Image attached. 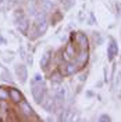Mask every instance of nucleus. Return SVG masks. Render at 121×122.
I'll list each match as a JSON object with an SVG mask.
<instances>
[{
    "label": "nucleus",
    "mask_w": 121,
    "mask_h": 122,
    "mask_svg": "<svg viewBox=\"0 0 121 122\" xmlns=\"http://www.w3.org/2000/svg\"><path fill=\"white\" fill-rule=\"evenodd\" d=\"M42 108L47 111V112H53L54 111V97H50V96H45V99L42 100L40 103Z\"/></svg>",
    "instance_id": "obj_9"
},
{
    "label": "nucleus",
    "mask_w": 121,
    "mask_h": 122,
    "mask_svg": "<svg viewBox=\"0 0 121 122\" xmlns=\"http://www.w3.org/2000/svg\"><path fill=\"white\" fill-rule=\"evenodd\" d=\"M118 54V46H117V42L114 39H110L109 42V47H107V57H109V61H113Z\"/></svg>",
    "instance_id": "obj_5"
},
{
    "label": "nucleus",
    "mask_w": 121,
    "mask_h": 122,
    "mask_svg": "<svg viewBox=\"0 0 121 122\" xmlns=\"http://www.w3.org/2000/svg\"><path fill=\"white\" fill-rule=\"evenodd\" d=\"M43 82V78H42V75H39V74H36V75L32 78V81H31V86L32 85H38V83H42Z\"/></svg>",
    "instance_id": "obj_18"
},
{
    "label": "nucleus",
    "mask_w": 121,
    "mask_h": 122,
    "mask_svg": "<svg viewBox=\"0 0 121 122\" xmlns=\"http://www.w3.org/2000/svg\"><path fill=\"white\" fill-rule=\"evenodd\" d=\"M66 94H67V90H66V87H63V86H57V87L54 89V99L56 100L64 101V100H66Z\"/></svg>",
    "instance_id": "obj_12"
},
{
    "label": "nucleus",
    "mask_w": 121,
    "mask_h": 122,
    "mask_svg": "<svg viewBox=\"0 0 121 122\" xmlns=\"http://www.w3.org/2000/svg\"><path fill=\"white\" fill-rule=\"evenodd\" d=\"M22 18H25V11H24L22 8H15L14 11H13V22L17 25Z\"/></svg>",
    "instance_id": "obj_13"
},
{
    "label": "nucleus",
    "mask_w": 121,
    "mask_h": 122,
    "mask_svg": "<svg viewBox=\"0 0 121 122\" xmlns=\"http://www.w3.org/2000/svg\"><path fill=\"white\" fill-rule=\"evenodd\" d=\"M61 4L64 6V8H71L74 4H75V0H61Z\"/></svg>",
    "instance_id": "obj_20"
},
{
    "label": "nucleus",
    "mask_w": 121,
    "mask_h": 122,
    "mask_svg": "<svg viewBox=\"0 0 121 122\" xmlns=\"http://www.w3.org/2000/svg\"><path fill=\"white\" fill-rule=\"evenodd\" d=\"M14 74L20 83L22 85L27 83V81H28V68H27L25 64H17L14 67Z\"/></svg>",
    "instance_id": "obj_3"
},
{
    "label": "nucleus",
    "mask_w": 121,
    "mask_h": 122,
    "mask_svg": "<svg viewBox=\"0 0 121 122\" xmlns=\"http://www.w3.org/2000/svg\"><path fill=\"white\" fill-rule=\"evenodd\" d=\"M8 99L11 100L13 103H15V104H20V103L24 100V96H22V93L18 90V89H15V87H10V89H8Z\"/></svg>",
    "instance_id": "obj_6"
},
{
    "label": "nucleus",
    "mask_w": 121,
    "mask_h": 122,
    "mask_svg": "<svg viewBox=\"0 0 121 122\" xmlns=\"http://www.w3.org/2000/svg\"><path fill=\"white\" fill-rule=\"evenodd\" d=\"M42 6H43V10L46 11H52L53 10V1L52 0H43L42 1Z\"/></svg>",
    "instance_id": "obj_16"
},
{
    "label": "nucleus",
    "mask_w": 121,
    "mask_h": 122,
    "mask_svg": "<svg viewBox=\"0 0 121 122\" xmlns=\"http://www.w3.org/2000/svg\"><path fill=\"white\" fill-rule=\"evenodd\" d=\"M59 71L63 76H70V75H74L77 71H78V65L75 62H71V61H64L59 67Z\"/></svg>",
    "instance_id": "obj_2"
},
{
    "label": "nucleus",
    "mask_w": 121,
    "mask_h": 122,
    "mask_svg": "<svg viewBox=\"0 0 121 122\" xmlns=\"http://www.w3.org/2000/svg\"><path fill=\"white\" fill-rule=\"evenodd\" d=\"M46 90L47 89H46L45 82L31 86V94H32V97L35 100V103H38V104L42 103V100L45 99V96H46Z\"/></svg>",
    "instance_id": "obj_1"
},
{
    "label": "nucleus",
    "mask_w": 121,
    "mask_h": 122,
    "mask_svg": "<svg viewBox=\"0 0 121 122\" xmlns=\"http://www.w3.org/2000/svg\"><path fill=\"white\" fill-rule=\"evenodd\" d=\"M28 3H35V0H27Z\"/></svg>",
    "instance_id": "obj_26"
},
{
    "label": "nucleus",
    "mask_w": 121,
    "mask_h": 122,
    "mask_svg": "<svg viewBox=\"0 0 121 122\" xmlns=\"http://www.w3.org/2000/svg\"><path fill=\"white\" fill-rule=\"evenodd\" d=\"M77 18H78V21H79V22H83V21H85V13H83V11H78Z\"/></svg>",
    "instance_id": "obj_22"
},
{
    "label": "nucleus",
    "mask_w": 121,
    "mask_h": 122,
    "mask_svg": "<svg viewBox=\"0 0 121 122\" xmlns=\"http://www.w3.org/2000/svg\"><path fill=\"white\" fill-rule=\"evenodd\" d=\"M3 1H4V0H0V4H1V3H3Z\"/></svg>",
    "instance_id": "obj_27"
},
{
    "label": "nucleus",
    "mask_w": 121,
    "mask_h": 122,
    "mask_svg": "<svg viewBox=\"0 0 121 122\" xmlns=\"http://www.w3.org/2000/svg\"><path fill=\"white\" fill-rule=\"evenodd\" d=\"M63 78H64V76L61 75L60 71L57 69V71H54L53 74L50 75V81H52L53 83H56V85H60L61 82H63Z\"/></svg>",
    "instance_id": "obj_14"
},
{
    "label": "nucleus",
    "mask_w": 121,
    "mask_h": 122,
    "mask_svg": "<svg viewBox=\"0 0 121 122\" xmlns=\"http://www.w3.org/2000/svg\"><path fill=\"white\" fill-rule=\"evenodd\" d=\"M77 42H78V46H79V49L81 50H89V39L88 36L82 33V32H79V33H77Z\"/></svg>",
    "instance_id": "obj_7"
},
{
    "label": "nucleus",
    "mask_w": 121,
    "mask_h": 122,
    "mask_svg": "<svg viewBox=\"0 0 121 122\" xmlns=\"http://www.w3.org/2000/svg\"><path fill=\"white\" fill-rule=\"evenodd\" d=\"M20 110H21V114L25 115V117H33V114H35L33 108H32V107L29 106V103L25 101V100H22V101L20 103Z\"/></svg>",
    "instance_id": "obj_11"
},
{
    "label": "nucleus",
    "mask_w": 121,
    "mask_h": 122,
    "mask_svg": "<svg viewBox=\"0 0 121 122\" xmlns=\"http://www.w3.org/2000/svg\"><path fill=\"white\" fill-rule=\"evenodd\" d=\"M89 61V50H81V53L77 57V65L78 67H85Z\"/></svg>",
    "instance_id": "obj_10"
},
{
    "label": "nucleus",
    "mask_w": 121,
    "mask_h": 122,
    "mask_svg": "<svg viewBox=\"0 0 121 122\" xmlns=\"http://www.w3.org/2000/svg\"><path fill=\"white\" fill-rule=\"evenodd\" d=\"M63 20V14H61L60 11H54L53 15H52V25H56V24H59Z\"/></svg>",
    "instance_id": "obj_15"
},
{
    "label": "nucleus",
    "mask_w": 121,
    "mask_h": 122,
    "mask_svg": "<svg viewBox=\"0 0 121 122\" xmlns=\"http://www.w3.org/2000/svg\"><path fill=\"white\" fill-rule=\"evenodd\" d=\"M17 26V29H18V32L20 33H22L24 36H28V33H29V28H31V21H29V18H22L20 22L15 25Z\"/></svg>",
    "instance_id": "obj_4"
},
{
    "label": "nucleus",
    "mask_w": 121,
    "mask_h": 122,
    "mask_svg": "<svg viewBox=\"0 0 121 122\" xmlns=\"http://www.w3.org/2000/svg\"><path fill=\"white\" fill-rule=\"evenodd\" d=\"M61 58H63V61H71L74 57H72V56L68 53L66 49H64V50H63V53H61Z\"/></svg>",
    "instance_id": "obj_21"
},
{
    "label": "nucleus",
    "mask_w": 121,
    "mask_h": 122,
    "mask_svg": "<svg viewBox=\"0 0 121 122\" xmlns=\"http://www.w3.org/2000/svg\"><path fill=\"white\" fill-rule=\"evenodd\" d=\"M86 76H88V74H83V75H81L79 81H81V82H85V81H86Z\"/></svg>",
    "instance_id": "obj_24"
},
{
    "label": "nucleus",
    "mask_w": 121,
    "mask_h": 122,
    "mask_svg": "<svg viewBox=\"0 0 121 122\" xmlns=\"http://www.w3.org/2000/svg\"><path fill=\"white\" fill-rule=\"evenodd\" d=\"M8 99V90H6L4 87H0V101H4Z\"/></svg>",
    "instance_id": "obj_19"
},
{
    "label": "nucleus",
    "mask_w": 121,
    "mask_h": 122,
    "mask_svg": "<svg viewBox=\"0 0 121 122\" xmlns=\"http://www.w3.org/2000/svg\"><path fill=\"white\" fill-rule=\"evenodd\" d=\"M98 121L99 122H110V121H111V117H110L109 114H106V112H103V114L99 115Z\"/></svg>",
    "instance_id": "obj_17"
},
{
    "label": "nucleus",
    "mask_w": 121,
    "mask_h": 122,
    "mask_svg": "<svg viewBox=\"0 0 121 122\" xmlns=\"http://www.w3.org/2000/svg\"><path fill=\"white\" fill-rule=\"evenodd\" d=\"M52 56H53V50H52V49L43 53L42 58H40V61H39V65H40V68L43 69V71L47 69L49 64H50V61H52Z\"/></svg>",
    "instance_id": "obj_8"
},
{
    "label": "nucleus",
    "mask_w": 121,
    "mask_h": 122,
    "mask_svg": "<svg viewBox=\"0 0 121 122\" xmlns=\"http://www.w3.org/2000/svg\"><path fill=\"white\" fill-rule=\"evenodd\" d=\"M117 6H118V8H120V13H121V0L117 3Z\"/></svg>",
    "instance_id": "obj_25"
},
{
    "label": "nucleus",
    "mask_w": 121,
    "mask_h": 122,
    "mask_svg": "<svg viewBox=\"0 0 121 122\" xmlns=\"http://www.w3.org/2000/svg\"><path fill=\"white\" fill-rule=\"evenodd\" d=\"M89 17H91V21H92V24H96V18H95V15H93V13H89Z\"/></svg>",
    "instance_id": "obj_23"
}]
</instances>
